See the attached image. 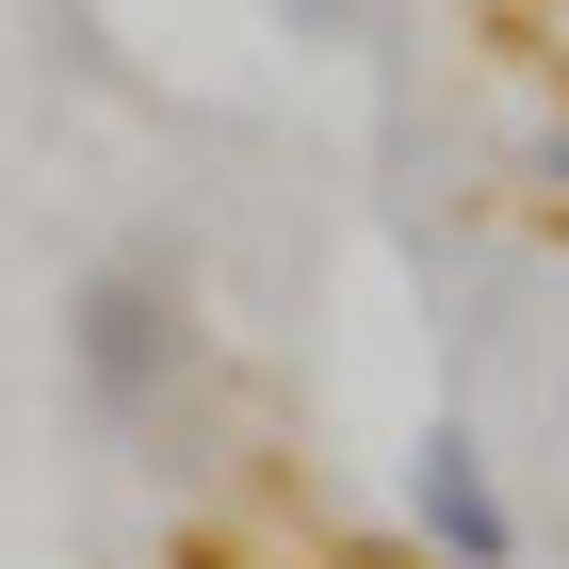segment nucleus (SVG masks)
<instances>
[{
  "instance_id": "nucleus-3",
  "label": "nucleus",
  "mask_w": 569,
  "mask_h": 569,
  "mask_svg": "<svg viewBox=\"0 0 569 569\" xmlns=\"http://www.w3.org/2000/svg\"><path fill=\"white\" fill-rule=\"evenodd\" d=\"M553 179H569V131H553Z\"/></svg>"
},
{
  "instance_id": "nucleus-2",
  "label": "nucleus",
  "mask_w": 569,
  "mask_h": 569,
  "mask_svg": "<svg viewBox=\"0 0 569 569\" xmlns=\"http://www.w3.org/2000/svg\"><path fill=\"white\" fill-rule=\"evenodd\" d=\"M407 521H423L456 569H505V553H521V521H505V488H488V439H472V423H423V456H407Z\"/></svg>"
},
{
  "instance_id": "nucleus-1",
  "label": "nucleus",
  "mask_w": 569,
  "mask_h": 569,
  "mask_svg": "<svg viewBox=\"0 0 569 569\" xmlns=\"http://www.w3.org/2000/svg\"><path fill=\"white\" fill-rule=\"evenodd\" d=\"M196 277L179 261H98L82 293H66V391H82L98 439H179V407H196Z\"/></svg>"
}]
</instances>
